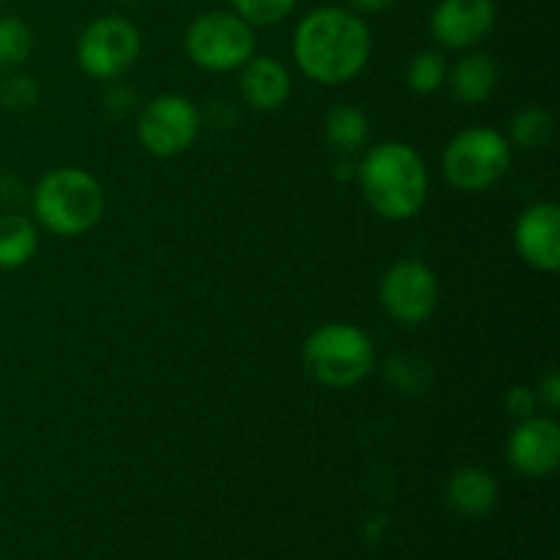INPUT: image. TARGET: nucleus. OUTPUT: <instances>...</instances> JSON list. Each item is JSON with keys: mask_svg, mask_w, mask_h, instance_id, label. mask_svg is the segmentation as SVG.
Segmentation results:
<instances>
[{"mask_svg": "<svg viewBox=\"0 0 560 560\" xmlns=\"http://www.w3.org/2000/svg\"><path fill=\"white\" fill-rule=\"evenodd\" d=\"M372 36L361 14L323 5L299 22L293 55L301 71L320 85H345L370 63Z\"/></svg>", "mask_w": 560, "mask_h": 560, "instance_id": "f257e3e1", "label": "nucleus"}, {"mask_svg": "<svg viewBox=\"0 0 560 560\" xmlns=\"http://www.w3.org/2000/svg\"><path fill=\"white\" fill-rule=\"evenodd\" d=\"M361 191L377 217L408 222L419 217L430 197V175L424 159L408 142H381L370 148L359 164Z\"/></svg>", "mask_w": 560, "mask_h": 560, "instance_id": "f03ea898", "label": "nucleus"}, {"mask_svg": "<svg viewBox=\"0 0 560 560\" xmlns=\"http://www.w3.org/2000/svg\"><path fill=\"white\" fill-rule=\"evenodd\" d=\"M33 211L49 233L74 238L102 222L104 189L88 170H52L33 191Z\"/></svg>", "mask_w": 560, "mask_h": 560, "instance_id": "7ed1b4c3", "label": "nucleus"}, {"mask_svg": "<svg viewBox=\"0 0 560 560\" xmlns=\"http://www.w3.org/2000/svg\"><path fill=\"white\" fill-rule=\"evenodd\" d=\"M301 361L306 375L320 386L353 388L375 366V345L353 323H326L306 337Z\"/></svg>", "mask_w": 560, "mask_h": 560, "instance_id": "20e7f679", "label": "nucleus"}, {"mask_svg": "<svg viewBox=\"0 0 560 560\" xmlns=\"http://www.w3.org/2000/svg\"><path fill=\"white\" fill-rule=\"evenodd\" d=\"M512 167V142L490 126H468L443 151V175L459 191H487Z\"/></svg>", "mask_w": 560, "mask_h": 560, "instance_id": "39448f33", "label": "nucleus"}, {"mask_svg": "<svg viewBox=\"0 0 560 560\" xmlns=\"http://www.w3.org/2000/svg\"><path fill=\"white\" fill-rule=\"evenodd\" d=\"M184 44L195 66L228 74L255 55V27L235 11H206L191 22Z\"/></svg>", "mask_w": 560, "mask_h": 560, "instance_id": "423d86ee", "label": "nucleus"}, {"mask_svg": "<svg viewBox=\"0 0 560 560\" xmlns=\"http://www.w3.org/2000/svg\"><path fill=\"white\" fill-rule=\"evenodd\" d=\"M140 49V31L126 16L107 14L82 31L77 42V63L93 80H118L137 63Z\"/></svg>", "mask_w": 560, "mask_h": 560, "instance_id": "0eeeda50", "label": "nucleus"}, {"mask_svg": "<svg viewBox=\"0 0 560 560\" xmlns=\"http://www.w3.org/2000/svg\"><path fill=\"white\" fill-rule=\"evenodd\" d=\"M200 135V113L180 93L151 98L137 120V140L151 156L173 159L189 151Z\"/></svg>", "mask_w": 560, "mask_h": 560, "instance_id": "6e6552de", "label": "nucleus"}, {"mask_svg": "<svg viewBox=\"0 0 560 560\" xmlns=\"http://www.w3.org/2000/svg\"><path fill=\"white\" fill-rule=\"evenodd\" d=\"M441 288L430 266L419 260L394 262L381 279V304L399 326H421L438 310Z\"/></svg>", "mask_w": 560, "mask_h": 560, "instance_id": "1a4fd4ad", "label": "nucleus"}, {"mask_svg": "<svg viewBox=\"0 0 560 560\" xmlns=\"http://www.w3.org/2000/svg\"><path fill=\"white\" fill-rule=\"evenodd\" d=\"M509 465L525 479H547L560 465V427L547 416L523 419L506 443Z\"/></svg>", "mask_w": 560, "mask_h": 560, "instance_id": "9d476101", "label": "nucleus"}, {"mask_svg": "<svg viewBox=\"0 0 560 560\" xmlns=\"http://www.w3.org/2000/svg\"><path fill=\"white\" fill-rule=\"evenodd\" d=\"M495 0H441L430 16L432 36L441 47L463 49L476 47L495 27Z\"/></svg>", "mask_w": 560, "mask_h": 560, "instance_id": "9b49d317", "label": "nucleus"}, {"mask_svg": "<svg viewBox=\"0 0 560 560\" xmlns=\"http://www.w3.org/2000/svg\"><path fill=\"white\" fill-rule=\"evenodd\" d=\"M514 246L530 268L556 273L560 268V208L556 202H536L525 208L514 228Z\"/></svg>", "mask_w": 560, "mask_h": 560, "instance_id": "f8f14e48", "label": "nucleus"}, {"mask_svg": "<svg viewBox=\"0 0 560 560\" xmlns=\"http://www.w3.org/2000/svg\"><path fill=\"white\" fill-rule=\"evenodd\" d=\"M241 96L249 107L260 109V113H273L282 109L284 102L290 98V74L279 60L260 55H252L244 66H241Z\"/></svg>", "mask_w": 560, "mask_h": 560, "instance_id": "ddd939ff", "label": "nucleus"}, {"mask_svg": "<svg viewBox=\"0 0 560 560\" xmlns=\"http://www.w3.org/2000/svg\"><path fill=\"white\" fill-rule=\"evenodd\" d=\"M446 503L459 517H485L498 503L495 476L485 468H474V465L454 470L452 479L446 481Z\"/></svg>", "mask_w": 560, "mask_h": 560, "instance_id": "4468645a", "label": "nucleus"}, {"mask_svg": "<svg viewBox=\"0 0 560 560\" xmlns=\"http://www.w3.org/2000/svg\"><path fill=\"white\" fill-rule=\"evenodd\" d=\"M498 85V66L492 55L479 52H465L457 63L452 66L448 74V88H452L454 102L463 107H474V104L487 102Z\"/></svg>", "mask_w": 560, "mask_h": 560, "instance_id": "2eb2a0df", "label": "nucleus"}, {"mask_svg": "<svg viewBox=\"0 0 560 560\" xmlns=\"http://www.w3.org/2000/svg\"><path fill=\"white\" fill-rule=\"evenodd\" d=\"M38 249L36 224L22 213H3L0 217V268L14 271L27 266Z\"/></svg>", "mask_w": 560, "mask_h": 560, "instance_id": "dca6fc26", "label": "nucleus"}, {"mask_svg": "<svg viewBox=\"0 0 560 560\" xmlns=\"http://www.w3.org/2000/svg\"><path fill=\"white\" fill-rule=\"evenodd\" d=\"M370 137V120L359 107L337 104L326 115V140L334 151L355 153Z\"/></svg>", "mask_w": 560, "mask_h": 560, "instance_id": "f3484780", "label": "nucleus"}, {"mask_svg": "<svg viewBox=\"0 0 560 560\" xmlns=\"http://www.w3.org/2000/svg\"><path fill=\"white\" fill-rule=\"evenodd\" d=\"M552 115L545 107H523L509 120V142L523 151H539L552 140Z\"/></svg>", "mask_w": 560, "mask_h": 560, "instance_id": "a211bd4d", "label": "nucleus"}, {"mask_svg": "<svg viewBox=\"0 0 560 560\" xmlns=\"http://www.w3.org/2000/svg\"><path fill=\"white\" fill-rule=\"evenodd\" d=\"M33 52V33L20 16H0V71L25 63Z\"/></svg>", "mask_w": 560, "mask_h": 560, "instance_id": "6ab92c4d", "label": "nucleus"}, {"mask_svg": "<svg viewBox=\"0 0 560 560\" xmlns=\"http://www.w3.org/2000/svg\"><path fill=\"white\" fill-rule=\"evenodd\" d=\"M386 375L399 392L419 394L427 392L432 383V364L416 353H397L388 359Z\"/></svg>", "mask_w": 560, "mask_h": 560, "instance_id": "aec40b11", "label": "nucleus"}, {"mask_svg": "<svg viewBox=\"0 0 560 560\" xmlns=\"http://www.w3.org/2000/svg\"><path fill=\"white\" fill-rule=\"evenodd\" d=\"M448 77L446 58L435 49H421L408 66V85L416 93H435L441 91Z\"/></svg>", "mask_w": 560, "mask_h": 560, "instance_id": "412c9836", "label": "nucleus"}, {"mask_svg": "<svg viewBox=\"0 0 560 560\" xmlns=\"http://www.w3.org/2000/svg\"><path fill=\"white\" fill-rule=\"evenodd\" d=\"M299 0H233L235 14L244 16L252 27H266L284 20Z\"/></svg>", "mask_w": 560, "mask_h": 560, "instance_id": "4be33fe9", "label": "nucleus"}, {"mask_svg": "<svg viewBox=\"0 0 560 560\" xmlns=\"http://www.w3.org/2000/svg\"><path fill=\"white\" fill-rule=\"evenodd\" d=\"M38 102V85L31 77H9V80L0 85V107L5 109H31Z\"/></svg>", "mask_w": 560, "mask_h": 560, "instance_id": "5701e85b", "label": "nucleus"}, {"mask_svg": "<svg viewBox=\"0 0 560 560\" xmlns=\"http://www.w3.org/2000/svg\"><path fill=\"white\" fill-rule=\"evenodd\" d=\"M503 405H506L509 416L523 421V419H530V416H536V405H539V399H536V392L530 386H512L506 392Z\"/></svg>", "mask_w": 560, "mask_h": 560, "instance_id": "b1692460", "label": "nucleus"}, {"mask_svg": "<svg viewBox=\"0 0 560 560\" xmlns=\"http://www.w3.org/2000/svg\"><path fill=\"white\" fill-rule=\"evenodd\" d=\"M539 405H545L550 413H558L560 408V375L558 370H547L545 377L539 381V392H536Z\"/></svg>", "mask_w": 560, "mask_h": 560, "instance_id": "393cba45", "label": "nucleus"}, {"mask_svg": "<svg viewBox=\"0 0 560 560\" xmlns=\"http://www.w3.org/2000/svg\"><path fill=\"white\" fill-rule=\"evenodd\" d=\"M348 3L355 14H381V11L392 9L397 0H348Z\"/></svg>", "mask_w": 560, "mask_h": 560, "instance_id": "a878e982", "label": "nucleus"}, {"mask_svg": "<svg viewBox=\"0 0 560 560\" xmlns=\"http://www.w3.org/2000/svg\"><path fill=\"white\" fill-rule=\"evenodd\" d=\"M120 3H137V0H120Z\"/></svg>", "mask_w": 560, "mask_h": 560, "instance_id": "bb28decb", "label": "nucleus"}, {"mask_svg": "<svg viewBox=\"0 0 560 560\" xmlns=\"http://www.w3.org/2000/svg\"><path fill=\"white\" fill-rule=\"evenodd\" d=\"M5 3V0H0V5H3Z\"/></svg>", "mask_w": 560, "mask_h": 560, "instance_id": "cd10ccee", "label": "nucleus"}]
</instances>
